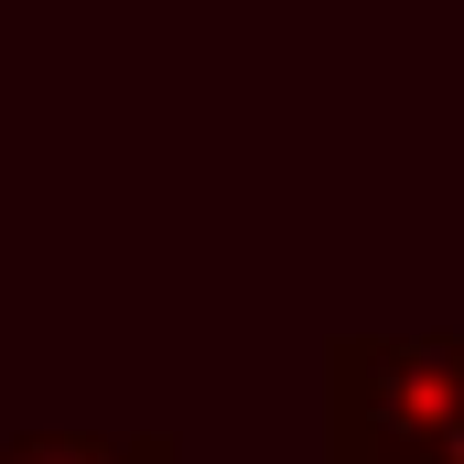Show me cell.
Wrapping results in <instances>:
<instances>
[{
    "label": "cell",
    "mask_w": 464,
    "mask_h": 464,
    "mask_svg": "<svg viewBox=\"0 0 464 464\" xmlns=\"http://www.w3.org/2000/svg\"><path fill=\"white\" fill-rule=\"evenodd\" d=\"M324 464H464V335H335Z\"/></svg>",
    "instance_id": "obj_1"
},
{
    "label": "cell",
    "mask_w": 464,
    "mask_h": 464,
    "mask_svg": "<svg viewBox=\"0 0 464 464\" xmlns=\"http://www.w3.org/2000/svg\"><path fill=\"white\" fill-rule=\"evenodd\" d=\"M0 464H184L173 432H11Z\"/></svg>",
    "instance_id": "obj_2"
}]
</instances>
